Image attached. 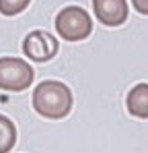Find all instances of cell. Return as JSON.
I'll return each instance as SVG.
<instances>
[{
  "label": "cell",
  "mask_w": 148,
  "mask_h": 153,
  "mask_svg": "<svg viewBox=\"0 0 148 153\" xmlns=\"http://www.w3.org/2000/svg\"><path fill=\"white\" fill-rule=\"evenodd\" d=\"M72 91L62 81H41L33 91V108L49 120L66 118L72 110Z\"/></svg>",
  "instance_id": "obj_1"
},
{
  "label": "cell",
  "mask_w": 148,
  "mask_h": 153,
  "mask_svg": "<svg viewBox=\"0 0 148 153\" xmlns=\"http://www.w3.org/2000/svg\"><path fill=\"white\" fill-rule=\"evenodd\" d=\"M56 31L66 42L86 39L93 31V21L89 13L80 6H66L56 15Z\"/></svg>",
  "instance_id": "obj_2"
},
{
  "label": "cell",
  "mask_w": 148,
  "mask_h": 153,
  "mask_svg": "<svg viewBox=\"0 0 148 153\" xmlns=\"http://www.w3.org/2000/svg\"><path fill=\"white\" fill-rule=\"evenodd\" d=\"M33 68L23 58L4 56L0 58V89L4 91H25L33 83Z\"/></svg>",
  "instance_id": "obj_3"
},
{
  "label": "cell",
  "mask_w": 148,
  "mask_h": 153,
  "mask_svg": "<svg viewBox=\"0 0 148 153\" xmlns=\"http://www.w3.org/2000/svg\"><path fill=\"white\" fill-rule=\"evenodd\" d=\"M60 50V44L56 39V35H51L48 31H31L23 42V52L25 56L33 62H48L51 60Z\"/></svg>",
  "instance_id": "obj_4"
},
{
  "label": "cell",
  "mask_w": 148,
  "mask_h": 153,
  "mask_svg": "<svg viewBox=\"0 0 148 153\" xmlns=\"http://www.w3.org/2000/svg\"><path fill=\"white\" fill-rule=\"evenodd\" d=\"M95 17L107 27H119L127 19L125 0H93Z\"/></svg>",
  "instance_id": "obj_5"
},
{
  "label": "cell",
  "mask_w": 148,
  "mask_h": 153,
  "mask_svg": "<svg viewBox=\"0 0 148 153\" xmlns=\"http://www.w3.org/2000/svg\"><path fill=\"white\" fill-rule=\"evenodd\" d=\"M127 112L136 118H148V83L136 85L125 97Z\"/></svg>",
  "instance_id": "obj_6"
},
{
  "label": "cell",
  "mask_w": 148,
  "mask_h": 153,
  "mask_svg": "<svg viewBox=\"0 0 148 153\" xmlns=\"http://www.w3.org/2000/svg\"><path fill=\"white\" fill-rule=\"evenodd\" d=\"M17 143V128L12 120L0 114V153H8Z\"/></svg>",
  "instance_id": "obj_7"
},
{
  "label": "cell",
  "mask_w": 148,
  "mask_h": 153,
  "mask_svg": "<svg viewBox=\"0 0 148 153\" xmlns=\"http://www.w3.org/2000/svg\"><path fill=\"white\" fill-rule=\"evenodd\" d=\"M31 0H0V13L6 15V17H12V15H19L21 10L27 8Z\"/></svg>",
  "instance_id": "obj_8"
},
{
  "label": "cell",
  "mask_w": 148,
  "mask_h": 153,
  "mask_svg": "<svg viewBox=\"0 0 148 153\" xmlns=\"http://www.w3.org/2000/svg\"><path fill=\"white\" fill-rule=\"evenodd\" d=\"M132 4L140 15H148V0H132Z\"/></svg>",
  "instance_id": "obj_9"
}]
</instances>
